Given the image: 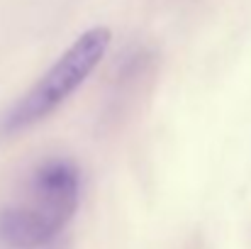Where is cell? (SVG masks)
Instances as JSON below:
<instances>
[{
    "label": "cell",
    "mask_w": 251,
    "mask_h": 249,
    "mask_svg": "<svg viewBox=\"0 0 251 249\" xmlns=\"http://www.w3.org/2000/svg\"><path fill=\"white\" fill-rule=\"evenodd\" d=\"M112 42V32L107 27H90L49 66V71L34 83L0 120V132L12 137L20 135L37 122L47 120L59 105H64L85 79L102 61Z\"/></svg>",
    "instance_id": "7a4b0ae2"
},
{
    "label": "cell",
    "mask_w": 251,
    "mask_h": 249,
    "mask_svg": "<svg viewBox=\"0 0 251 249\" xmlns=\"http://www.w3.org/2000/svg\"><path fill=\"white\" fill-rule=\"evenodd\" d=\"M81 203V171L69 159L34 168L22 200L0 210V247L47 249L74 220Z\"/></svg>",
    "instance_id": "6da1fadb"
}]
</instances>
